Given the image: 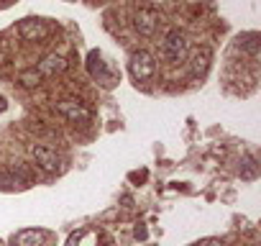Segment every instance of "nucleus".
I'll return each instance as SVG.
<instances>
[{
    "label": "nucleus",
    "mask_w": 261,
    "mask_h": 246,
    "mask_svg": "<svg viewBox=\"0 0 261 246\" xmlns=\"http://www.w3.org/2000/svg\"><path fill=\"white\" fill-rule=\"evenodd\" d=\"M128 67H130V75H134L136 82H149L154 77V72H156V62H154V57L146 49H139V52L130 54V64Z\"/></svg>",
    "instance_id": "f257e3e1"
},
{
    "label": "nucleus",
    "mask_w": 261,
    "mask_h": 246,
    "mask_svg": "<svg viewBox=\"0 0 261 246\" xmlns=\"http://www.w3.org/2000/svg\"><path fill=\"white\" fill-rule=\"evenodd\" d=\"M162 54H164V59H167L169 64L185 62V57H187V39H185V34H182V31H169V34L164 36Z\"/></svg>",
    "instance_id": "f03ea898"
},
{
    "label": "nucleus",
    "mask_w": 261,
    "mask_h": 246,
    "mask_svg": "<svg viewBox=\"0 0 261 246\" xmlns=\"http://www.w3.org/2000/svg\"><path fill=\"white\" fill-rule=\"evenodd\" d=\"M57 110L69 120V123H74V126H87L90 123V110L82 105V103H77V100H62L59 105H57Z\"/></svg>",
    "instance_id": "7ed1b4c3"
},
{
    "label": "nucleus",
    "mask_w": 261,
    "mask_h": 246,
    "mask_svg": "<svg viewBox=\"0 0 261 246\" xmlns=\"http://www.w3.org/2000/svg\"><path fill=\"white\" fill-rule=\"evenodd\" d=\"M31 157H34V162H36L44 172H57V169L62 167V157H59L57 149H51V146L39 144V146L31 149Z\"/></svg>",
    "instance_id": "20e7f679"
},
{
    "label": "nucleus",
    "mask_w": 261,
    "mask_h": 246,
    "mask_svg": "<svg viewBox=\"0 0 261 246\" xmlns=\"http://www.w3.org/2000/svg\"><path fill=\"white\" fill-rule=\"evenodd\" d=\"M18 34L23 39H29V41H41V39H46L51 34V26H46L41 18H26V21H21Z\"/></svg>",
    "instance_id": "39448f33"
},
{
    "label": "nucleus",
    "mask_w": 261,
    "mask_h": 246,
    "mask_svg": "<svg viewBox=\"0 0 261 246\" xmlns=\"http://www.w3.org/2000/svg\"><path fill=\"white\" fill-rule=\"evenodd\" d=\"M134 26H136L139 34L151 36V34L156 31V26H159V13H156L154 8H141V11H136V16H134Z\"/></svg>",
    "instance_id": "423d86ee"
},
{
    "label": "nucleus",
    "mask_w": 261,
    "mask_h": 246,
    "mask_svg": "<svg viewBox=\"0 0 261 246\" xmlns=\"http://www.w3.org/2000/svg\"><path fill=\"white\" fill-rule=\"evenodd\" d=\"M87 69H90V75H92L95 80H100L102 85H113V75H110V69L105 67V62H102V57H100L97 52H90V54H87Z\"/></svg>",
    "instance_id": "0eeeda50"
},
{
    "label": "nucleus",
    "mask_w": 261,
    "mask_h": 246,
    "mask_svg": "<svg viewBox=\"0 0 261 246\" xmlns=\"http://www.w3.org/2000/svg\"><path fill=\"white\" fill-rule=\"evenodd\" d=\"M46 233L39 228H23L13 236V246H44Z\"/></svg>",
    "instance_id": "6e6552de"
},
{
    "label": "nucleus",
    "mask_w": 261,
    "mask_h": 246,
    "mask_svg": "<svg viewBox=\"0 0 261 246\" xmlns=\"http://www.w3.org/2000/svg\"><path fill=\"white\" fill-rule=\"evenodd\" d=\"M64 69H67V59L59 57V54H51V57H46V59L39 64V72H41V75H59V72H64Z\"/></svg>",
    "instance_id": "1a4fd4ad"
},
{
    "label": "nucleus",
    "mask_w": 261,
    "mask_h": 246,
    "mask_svg": "<svg viewBox=\"0 0 261 246\" xmlns=\"http://www.w3.org/2000/svg\"><path fill=\"white\" fill-rule=\"evenodd\" d=\"M207 59H210V54L202 49V52H197L195 57H192V72L195 75H205L207 72Z\"/></svg>",
    "instance_id": "9d476101"
},
{
    "label": "nucleus",
    "mask_w": 261,
    "mask_h": 246,
    "mask_svg": "<svg viewBox=\"0 0 261 246\" xmlns=\"http://www.w3.org/2000/svg\"><path fill=\"white\" fill-rule=\"evenodd\" d=\"M241 175H243V177H248V180H251V177H256V162H253L251 157H246V159H243V169H241Z\"/></svg>",
    "instance_id": "9b49d317"
},
{
    "label": "nucleus",
    "mask_w": 261,
    "mask_h": 246,
    "mask_svg": "<svg viewBox=\"0 0 261 246\" xmlns=\"http://www.w3.org/2000/svg\"><path fill=\"white\" fill-rule=\"evenodd\" d=\"M21 80H23V85H29V87L39 85V75H36V72H23V75H21Z\"/></svg>",
    "instance_id": "f8f14e48"
},
{
    "label": "nucleus",
    "mask_w": 261,
    "mask_h": 246,
    "mask_svg": "<svg viewBox=\"0 0 261 246\" xmlns=\"http://www.w3.org/2000/svg\"><path fill=\"white\" fill-rule=\"evenodd\" d=\"M6 108H8V103H6V97H0V113H3Z\"/></svg>",
    "instance_id": "ddd939ff"
},
{
    "label": "nucleus",
    "mask_w": 261,
    "mask_h": 246,
    "mask_svg": "<svg viewBox=\"0 0 261 246\" xmlns=\"http://www.w3.org/2000/svg\"><path fill=\"white\" fill-rule=\"evenodd\" d=\"M207 246H223V243H220V241H210Z\"/></svg>",
    "instance_id": "4468645a"
}]
</instances>
